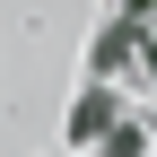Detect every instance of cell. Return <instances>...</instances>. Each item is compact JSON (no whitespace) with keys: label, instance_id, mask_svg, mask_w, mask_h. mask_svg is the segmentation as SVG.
<instances>
[{"label":"cell","instance_id":"6da1fadb","mask_svg":"<svg viewBox=\"0 0 157 157\" xmlns=\"http://www.w3.org/2000/svg\"><path fill=\"white\" fill-rule=\"evenodd\" d=\"M105 131H113V96H105V87H87V96H78V113H70V140H78V148H96Z\"/></svg>","mask_w":157,"mask_h":157}]
</instances>
